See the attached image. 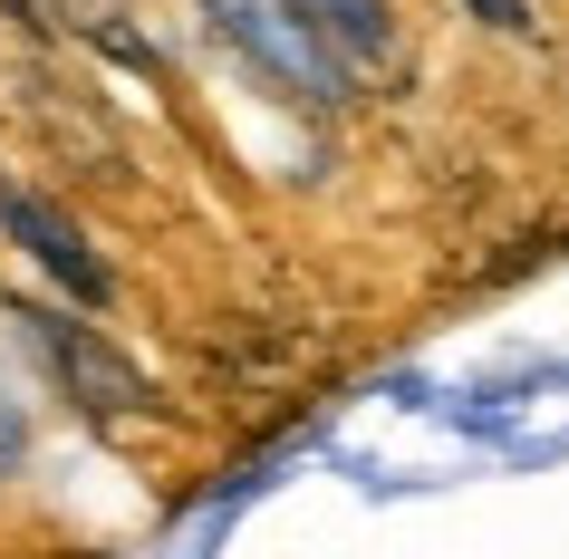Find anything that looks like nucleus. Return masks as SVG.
<instances>
[{"instance_id": "20e7f679", "label": "nucleus", "mask_w": 569, "mask_h": 559, "mask_svg": "<svg viewBox=\"0 0 569 559\" xmlns=\"http://www.w3.org/2000/svg\"><path fill=\"white\" fill-rule=\"evenodd\" d=\"M290 10L309 20V39L338 68H387L396 59V10L387 0H290Z\"/></svg>"}, {"instance_id": "7ed1b4c3", "label": "nucleus", "mask_w": 569, "mask_h": 559, "mask_svg": "<svg viewBox=\"0 0 569 559\" xmlns=\"http://www.w3.org/2000/svg\"><path fill=\"white\" fill-rule=\"evenodd\" d=\"M0 232L20 241V251H30V261L49 270L68 299H78V309H97V299L117 290V280H107V261L88 251V232H78V222H68L49 193H20V183H0Z\"/></svg>"}, {"instance_id": "f03ea898", "label": "nucleus", "mask_w": 569, "mask_h": 559, "mask_svg": "<svg viewBox=\"0 0 569 559\" xmlns=\"http://www.w3.org/2000/svg\"><path fill=\"white\" fill-rule=\"evenodd\" d=\"M30 348L59 367V386H68V396H78L88 415H146V406H154L146 377H136V367H126V357L107 348L97 328L59 319V309H30Z\"/></svg>"}, {"instance_id": "f257e3e1", "label": "nucleus", "mask_w": 569, "mask_h": 559, "mask_svg": "<svg viewBox=\"0 0 569 559\" xmlns=\"http://www.w3.org/2000/svg\"><path fill=\"white\" fill-rule=\"evenodd\" d=\"M203 10L222 20V39H232L241 59L261 68V78H280L290 97H309V107H338L348 97V68L309 39V20L290 0H203Z\"/></svg>"}, {"instance_id": "39448f33", "label": "nucleus", "mask_w": 569, "mask_h": 559, "mask_svg": "<svg viewBox=\"0 0 569 559\" xmlns=\"http://www.w3.org/2000/svg\"><path fill=\"white\" fill-rule=\"evenodd\" d=\"M482 30H531V0H463Z\"/></svg>"}]
</instances>
